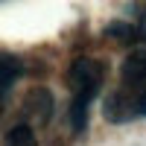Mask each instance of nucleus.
<instances>
[{
    "label": "nucleus",
    "mask_w": 146,
    "mask_h": 146,
    "mask_svg": "<svg viewBox=\"0 0 146 146\" xmlns=\"http://www.w3.org/2000/svg\"><path fill=\"white\" fill-rule=\"evenodd\" d=\"M21 73H23L21 58H15V56H0V111H3V105L9 100L12 88H15V82L21 79Z\"/></svg>",
    "instance_id": "obj_4"
},
{
    "label": "nucleus",
    "mask_w": 146,
    "mask_h": 146,
    "mask_svg": "<svg viewBox=\"0 0 146 146\" xmlns=\"http://www.w3.org/2000/svg\"><path fill=\"white\" fill-rule=\"evenodd\" d=\"M140 96L129 94L123 88L114 91V94H108V100H105V117L111 120V123H129V120L140 117Z\"/></svg>",
    "instance_id": "obj_3"
},
{
    "label": "nucleus",
    "mask_w": 146,
    "mask_h": 146,
    "mask_svg": "<svg viewBox=\"0 0 146 146\" xmlns=\"http://www.w3.org/2000/svg\"><path fill=\"white\" fill-rule=\"evenodd\" d=\"M140 114H143V117H146V94H143V96H140Z\"/></svg>",
    "instance_id": "obj_6"
},
{
    "label": "nucleus",
    "mask_w": 146,
    "mask_h": 146,
    "mask_svg": "<svg viewBox=\"0 0 146 146\" xmlns=\"http://www.w3.org/2000/svg\"><path fill=\"white\" fill-rule=\"evenodd\" d=\"M6 146H38L32 126H27V123L12 126V129H9V135H6Z\"/></svg>",
    "instance_id": "obj_5"
},
{
    "label": "nucleus",
    "mask_w": 146,
    "mask_h": 146,
    "mask_svg": "<svg viewBox=\"0 0 146 146\" xmlns=\"http://www.w3.org/2000/svg\"><path fill=\"white\" fill-rule=\"evenodd\" d=\"M67 82H70V91H73V102H70V126L73 131H85L88 126V111H91V102L96 100L102 82H105V64L100 58H91V56H82L70 64L67 73Z\"/></svg>",
    "instance_id": "obj_1"
},
{
    "label": "nucleus",
    "mask_w": 146,
    "mask_h": 146,
    "mask_svg": "<svg viewBox=\"0 0 146 146\" xmlns=\"http://www.w3.org/2000/svg\"><path fill=\"white\" fill-rule=\"evenodd\" d=\"M120 88L129 94H146V47L131 50L120 64Z\"/></svg>",
    "instance_id": "obj_2"
}]
</instances>
